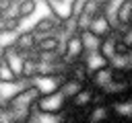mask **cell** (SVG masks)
<instances>
[{"label": "cell", "instance_id": "6da1fadb", "mask_svg": "<svg viewBox=\"0 0 132 123\" xmlns=\"http://www.w3.org/2000/svg\"><path fill=\"white\" fill-rule=\"evenodd\" d=\"M68 109V100L66 96L56 90V92H50V94H41L35 102V111L41 113V115H52V117H60L64 111Z\"/></svg>", "mask_w": 132, "mask_h": 123}, {"label": "cell", "instance_id": "7a4b0ae2", "mask_svg": "<svg viewBox=\"0 0 132 123\" xmlns=\"http://www.w3.org/2000/svg\"><path fill=\"white\" fill-rule=\"evenodd\" d=\"M39 96H41V92H39L33 84H23V86L4 102V107H6V109H31V107H35V102H37Z\"/></svg>", "mask_w": 132, "mask_h": 123}, {"label": "cell", "instance_id": "3957f363", "mask_svg": "<svg viewBox=\"0 0 132 123\" xmlns=\"http://www.w3.org/2000/svg\"><path fill=\"white\" fill-rule=\"evenodd\" d=\"M60 55H62V61H64L66 66L80 61V59H82V55H85V43H82V35H80V33H74V35L66 37V39H64V45H62Z\"/></svg>", "mask_w": 132, "mask_h": 123}, {"label": "cell", "instance_id": "277c9868", "mask_svg": "<svg viewBox=\"0 0 132 123\" xmlns=\"http://www.w3.org/2000/svg\"><path fill=\"white\" fill-rule=\"evenodd\" d=\"M101 10H103V8L99 6L97 0H82V4L78 6V10H76V14H74V23H76L78 33L87 31L89 25H91V20H93Z\"/></svg>", "mask_w": 132, "mask_h": 123}, {"label": "cell", "instance_id": "5b68a950", "mask_svg": "<svg viewBox=\"0 0 132 123\" xmlns=\"http://www.w3.org/2000/svg\"><path fill=\"white\" fill-rule=\"evenodd\" d=\"M93 37H97L99 41L101 39H105V37H109L113 31H116V27H113V23H111V16H109V12H105V10H101L93 20H91V25H89V29H87Z\"/></svg>", "mask_w": 132, "mask_h": 123}, {"label": "cell", "instance_id": "8992f818", "mask_svg": "<svg viewBox=\"0 0 132 123\" xmlns=\"http://www.w3.org/2000/svg\"><path fill=\"white\" fill-rule=\"evenodd\" d=\"M95 98H97V90L93 88V86H85L80 92H76L70 100H68V109L66 111H87V109H91L93 105H95Z\"/></svg>", "mask_w": 132, "mask_h": 123}, {"label": "cell", "instance_id": "52a82bcc", "mask_svg": "<svg viewBox=\"0 0 132 123\" xmlns=\"http://www.w3.org/2000/svg\"><path fill=\"white\" fill-rule=\"evenodd\" d=\"M109 16H111V23L118 31L128 27L132 23V0H120L116 4V8L109 10Z\"/></svg>", "mask_w": 132, "mask_h": 123}, {"label": "cell", "instance_id": "ba28073f", "mask_svg": "<svg viewBox=\"0 0 132 123\" xmlns=\"http://www.w3.org/2000/svg\"><path fill=\"white\" fill-rule=\"evenodd\" d=\"M43 4H45V8L50 10V14H52L54 18H58L60 23L72 20L74 14H76L74 6H70L66 0H43Z\"/></svg>", "mask_w": 132, "mask_h": 123}, {"label": "cell", "instance_id": "9c48e42d", "mask_svg": "<svg viewBox=\"0 0 132 123\" xmlns=\"http://www.w3.org/2000/svg\"><path fill=\"white\" fill-rule=\"evenodd\" d=\"M113 78H116V70L107 64L103 68H97V70L89 72V86H93L95 90H103Z\"/></svg>", "mask_w": 132, "mask_h": 123}, {"label": "cell", "instance_id": "30bf717a", "mask_svg": "<svg viewBox=\"0 0 132 123\" xmlns=\"http://www.w3.org/2000/svg\"><path fill=\"white\" fill-rule=\"evenodd\" d=\"M64 78H66V76H50V74H41V76H35L29 84H33L41 94H50V92L60 90Z\"/></svg>", "mask_w": 132, "mask_h": 123}, {"label": "cell", "instance_id": "8fae6325", "mask_svg": "<svg viewBox=\"0 0 132 123\" xmlns=\"http://www.w3.org/2000/svg\"><path fill=\"white\" fill-rule=\"evenodd\" d=\"M60 20L58 18H54L50 12L45 14V16H41L33 27H31V31L37 35V37H43V35H58L60 33Z\"/></svg>", "mask_w": 132, "mask_h": 123}, {"label": "cell", "instance_id": "7c38bea8", "mask_svg": "<svg viewBox=\"0 0 132 123\" xmlns=\"http://www.w3.org/2000/svg\"><path fill=\"white\" fill-rule=\"evenodd\" d=\"M14 49L21 51V53H25V55L37 51V35H35L31 29H27V31H19V35H16V43H14Z\"/></svg>", "mask_w": 132, "mask_h": 123}, {"label": "cell", "instance_id": "4fadbf2b", "mask_svg": "<svg viewBox=\"0 0 132 123\" xmlns=\"http://www.w3.org/2000/svg\"><path fill=\"white\" fill-rule=\"evenodd\" d=\"M118 47H120V31L116 29L109 37L101 39V43H99V53H101V57L109 64V61L113 59V55L118 53Z\"/></svg>", "mask_w": 132, "mask_h": 123}, {"label": "cell", "instance_id": "5bb4252c", "mask_svg": "<svg viewBox=\"0 0 132 123\" xmlns=\"http://www.w3.org/2000/svg\"><path fill=\"white\" fill-rule=\"evenodd\" d=\"M64 45V39L60 35H43L37 37V51L41 53H60Z\"/></svg>", "mask_w": 132, "mask_h": 123}, {"label": "cell", "instance_id": "9a60e30c", "mask_svg": "<svg viewBox=\"0 0 132 123\" xmlns=\"http://www.w3.org/2000/svg\"><path fill=\"white\" fill-rule=\"evenodd\" d=\"M2 59L10 66V70L21 78L23 76V70H25V61H27V55L25 53H21V51H16L14 47H10L8 51H4L2 53Z\"/></svg>", "mask_w": 132, "mask_h": 123}, {"label": "cell", "instance_id": "2e32d148", "mask_svg": "<svg viewBox=\"0 0 132 123\" xmlns=\"http://www.w3.org/2000/svg\"><path fill=\"white\" fill-rule=\"evenodd\" d=\"M66 78L78 80V82H82V84H89V68H87V64H85L82 59L76 61V64H70V66L66 68Z\"/></svg>", "mask_w": 132, "mask_h": 123}, {"label": "cell", "instance_id": "e0dca14e", "mask_svg": "<svg viewBox=\"0 0 132 123\" xmlns=\"http://www.w3.org/2000/svg\"><path fill=\"white\" fill-rule=\"evenodd\" d=\"M21 78L10 70V66L0 57V86H12V84H19Z\"/></svg>", "mask_w": 132, "mask_h": 123}, {"label": "cell", "instance_id": "ac0fdd59", "mask_svg": "<svg viewBox=\"0 0 132 123\" xmlns=\"http://www.w3.org/2000/svg\"><path fill=\"white\" fill-rule=\"evenodd\" d=\"M85 86H87V84H82V82H78V80L64 78V82H62V86H60V92L66 96V100H70V98H72L76 92H80Z\"/></svg>", "mask_w": 132, "mask_h": 123}, {"label": "cell", "instance_id": "d6986e66", "mask_svg": "<svg viewBox=\"0 0 132 123\" xmlns=\"http://www.w3.org/2000/svg\"><path fill=\"white\" fill-rule=\"evenodd\" d=\"M16 35L19 31H12V29H0V53L8 51L10 47H14L16 43Z\"/></svg>", "mask_w": 132, "mask_h": 123}, {"label": "cell", "instance_id": "ffe728a7", "mask_svg": "<svg viewBox=\"0 0 132 123\" xmlns=\"http://www.w3.org/2000/svg\"><path fill=\"white\" fill-rule=\"evenodd\" d=\"M35 10H37V0H19L16 2V14H19L21 20L33 16Z\"/></svg>", "mask_w": 132, "mask_h": 123}, {"label": "cell", "instance_id": "44dd1931", "mask_svg": "<svg viewBox=\"0 0 132 123\" xmlns=\"http://www.w3.org/2000/svg\"><path fill=\"white\" fill-rule=\"evenodd\" d=\"M120 43H122L126 49L132 51V23H130L128 27L120 29Z\"/></svg>", "mask_w": 132, "mask_h": 123}, {"label": "cell", "instance_id": "7402d4cb", "mask_svg": "<svg viewBox=\"0 0 132 123\" xmlns=\"http://www.w3.org/2000/svg\"><path fill=\"white\" fill-rule=\"evenodd\" d=\"M126 86H128V90H130V94H132V66L126 70Z\"/></svg>", "mask_w": 132, "mask_h": 123}, {"label": "cell", "instance_id": "603a6c76", "mask_svg": "<svg viewBox=\"0 0 132 123\" xmlns=\"http://www.w3.org/2000/svg\"><path fill=\"white\" fill-rule=\"evenodd\" d=\"M103 123H116V119H109V121H103Z\"/></svg>", "mask_w": 132, "mask_h": 123}, {"label": "cell", "instance_id": "cb8c5ba5", "mask_svg": "<svg viewBox=\"0 0 132 123\" xmlns=\"http://www.w3.org/2000/svg\"><path fill=\"white\" fill-rule=\"evenodd\" d=\"M14 2H19V0H14Z\"/></svg>", "mask_w": 132, "mask_h": 123}]
</instances>
